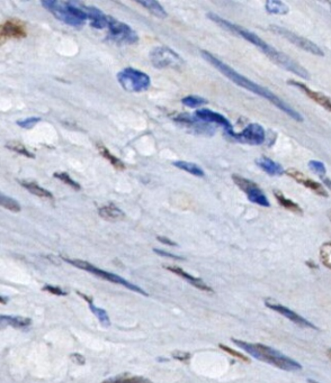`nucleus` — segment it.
Returning <instances> with one entry per match:
<instances>
[{"label":"nucleus","mask_w":331,"mask_h":383,"mask_svg":"<svg viewBox=\"0 0 331 383\" xmlns=\"http://www.w3.org/2000/svg\"><path fill=\"white\" fill-rule=\"evenodd\" d=\"M207 17L210 18L211 21L218 24L222 28H225V30L229 31L232 34H236V35L243 37L245 41H248L249 43H252L255 46L258 47L263 53L268 56L269 59L274 61L276 65H280L282 68L290 71V72L296 74L298 77L302 78V79H310V74L307 72V69L303 68L301 65L291 59L290 56L282 53L280 51L276 50L275 47H273L267 42L260 39L257 34L245 30V27L231 23V22L227 21L225 18L216 15L214 12H209Z\"/></svg>","instance_id":"1"},{"label":"nucleus","mask_w":331,"mask_h":383,"mask_svg":"<svg viewBox=\"0 0 331 383\" xmlns=\"http://www.w3.org/2000/svg\"><path fill=\"white\" fill-rule=\"evenodd\" d=\"M201 54L207 62L210 63L211 65H213L214 68L218 69V70L221 72L223 76L230 79L232 83H236L238 86L241 87V88L247 89L249 92H254V94H258L260 97H263L264 99H266L269 103H272L276 108L281 110L282 112H285L286 115L290 116L291 118H293L294 121H303V117H302L300 112H296L294 108L289 105V103H285V101H282L281 98L276 96L274 92H271L269 89L265 88V87L259 86L257 83H255L252 80L245 78L243 74H240L239 72H236L234 69L229 67L227 63L223 62L221 60L218 59L216 56H213L210 52L207 51H201Z\"/></svg>","instance_id":"2"},{"label":"nucleus","mask_w":331,"mask_h":383,"mask_svg":"<svg viewBox=\"0 0 331 383\" xmlns=\"http://www.w3.org/2000/svg\"><path fill=\"white\" fill-rule=\"evenodd\" d=\"M232 342L255 359L267 363L269 366L281 368L284 371H299L302 368L299 362H296L282 352L277 351L275 348H269L266 345L248 343L234 339H232Z\"/></svg>","instance_id":"3"},{"label":"nucleus","mask_w":331,"mask_h":383,"mask_svg":"<svg viewBox=\"0 0 331 383\" xmlns=\"http://www.w3.org/2000/svg\"><path fill=\"white\" fill-rule=\"evenodd\" d=\"M42 6L51 12L54 17L72 27H80L88 21L87 12L77 1H59V0H43Z\"/></svg>","instance_id":"4"},{"label":"nucleus","mask_w":331,"mask_h":383,"mask_svg":"<svg viewBox=\"0 0 331 383\" xmlns=\"http://www.w3.org/2000/svg\"><path fill=\"white\" fill-rule=\"evenodd\" d=\"M63 259H65V262L71 264V266L85 270V271L89 272V273L94 274L96 277L102 278L104 280L110 281V282L116 283V284H121V286L125 287L129 290L138 292L140 295L148 296V293L145 290L141 289L140 287L136 286L134 283L125 280V279L120 277L118 274L111 273V272L102 270V269L95 266L92 263L86 262V261H83V259H67V257L65 259L63 257Z\"/></svg>","instance_id":"5"},{"label":"nucleus","mask_w":331,"mask_h":383,"mask_svg":"<svg viewBox=\"0 0 331 383\" xmlns=\"http://www.w3.org/2000/svg\"><path fill=\"white\" fill-rule=\"evenodd\" d=\"M118 81L125 92H147L151 86V79L143 71L134 68H125L118 72Z\"/></svg>","instance_id":"6"},{"label":"nucleus","mask_w":331,"mask_h":383,"mask_svg":"<svg viewBox=\"0 0 331 383\" xmlns=\"http://www.w3.org/2000/svg\"><path fill=\"white\" fill-rule=\"evenodd\" d=\"M150 61L154 68L181 70L185 65L183 58L166 45L154 47L150 52Z\"/></svg>","instance_id":"7"},{"label":"nucleus","mask_w":331,"mask_h":383,"mask_svg":"<svg viewBox=\"0 0 331 383\" xmlns=\"http://www.w3.org/2000/svg\"><path fill=\"white\" fill-rule=\"evenodd\" d=\"M107 30H108V39L115 42L116 44L132 45L139 41L138 33L130 25L118 21L112 16L110 17Z\"/></svg>","instance_id":"8"},{"label":"nucleus","mask_w":331,"mask_h":383,"mask_svg":"<svg viewBox=\"0 0 331 383\" xmlns=\"http://www.w3.org/2000/svg\"><path fill=\"white\" fill-rule=\"evenodd\" d=\"M271 30L278 34V35H281L284 39H286L287 41H290L292 44L296 45V46L300 47L302 50L307 51L309 53L318 56H325L323 51L321 50V47L319 45H316V43L310 41V40L305 39L303 36H300L296 33H293L292 31L286 30L285 27L272 25Z\"/></svg>","instance_id":"9"},{"label":"nucleus","mask_w":331,"mask_h":383,"mask_svg":"<svg viewBox=\"0 0 331 383\" xmlns=\"http://www.w3.org/2000/svg\"><path fill=\"white\" fill-rule=\"evenodd\" d=\"M232 179H234L236 186L239 187L245 192L249 201H252V203H257V205L261 207H271L268 198H267V196L264 194L263 190L256 183L248 180V179H245V178L236 176V174L232 176Z\"/></svg>","instance_id":"10"},{"label":"nucleus","mask_w":331,"mask_h":383,"mask_svg":"<svg viewBox=\"0 0 331 383\" xmlns=\"http://www.w3.org/2000/svg\"><path fill=\"white\" fill-rule=\"evenodd\" d=\"M230 137L236 141L241 142V143H245V144L260 145L263 144L266 139V132L261 125L252 123L243 128L240 133L234 132L231 134Z\"/></svg>","instance_id":"11"},{"label":"nucleus","mask_w":331,"mask_h":383,"mask_svg":"<svg viewBox=\"0 0 331 383\" xmlns=\"http://www.w3.org/2000/svg\"><path fill=\"white\" fill-rule=\"evenodd\" d=\"M265 305H266L268 308L274 310L276 313L281 314L282 316H284L285 318L289 319V321H292L294 324L298 325L300 327L303 328H312V330H318L316 326H314L312 323L305 319V317H302L299 314H296L294 310L287 308V307L283 306V305L280 304L276 300H272V299H266L265 300Z\"/></svg>","instance_id":"12"},{"label":"nucleus","mask_w":331,"mask_h":383,"mask_svg":"<svg viewBox=\"0 0 331 383\" xmlns=\"http://www.w3.org/2000/svg\"><path fill=\"white\" fill-rule=\"evenodd\" d=\"M195 116L198 119H201L207 124L219 125L229 136L234 133V126L229 121L228 118L221 115L219 112H213V110H207V108H202V110H196Z\"/></svg>","instance_id":"13"},{"label":"nucleus","mask_w":331,"mask_h":383,"mask_svg":"<svg viewBox=\"0 0 331 383\" xmlns=\"http://www.w3.org/2000/svg\"><path fill=\"white\" fill-rule=\"evenodd\" d=\"M174 119L177 123H179V124L185 125V126L191 128L194 133L212 135L216 132V130L212 128L210 124H207V123H204L201 119H198L195 115L191 116L188 114H181V115L176 116Z\"/></svg>","instance_id":"14"},{"label":"nucleus","mask_w":331,"mask_h":383,"mask_svg":"<svg viewBox=\"0 0 331 383\" xmlns=\"http://www.w3.org/2000/svg\"><path fill=\"white\" fill-rule=\"evenodd\" d=\"M286 174L289 177L292 178L296 182L300 183L302 186H305V188L309 189L311 192H314L316 195L321 196V197H328V192L323 188V185L316 181L312 180L310 178L307 177L305 174L301 173L296 169H289L286 170Z\"/></svg>","instance_id":"15"},{"label":"nucleus","mask_w":331,"mask_h":383,"mask_svg":"<svg viewBox=\"0 0 331 383\" xmlns=\"http://www.w3.org/2000/svg\"><path fill=\"white\" fill-rule=\"evenodd\" d=\"M83 10L87 12L88 21L90 22V25L96 30H104L108 26L111 16L106 15L102 12L101 9L97 7L89 6L86 3H81Z\"/></svg>","instance_id":"16"},{"label":"nucleus","mask_w":331,"mask_h":383,"mask_svg":"<svg viewBox=\"0 0 331 383\" xmlns=\"http://www.w3.org/2000/svg\"><path fill=\"white\" fill-rule=\"evenodd\" d=\"M289 85H291V86L293 87H296V88H299L300 90H301L302 92H305V94H307V97L310 98V99L316 101L318 105L323 107L325 110H328V112H331L330 98L327 97V96L321 94V92H314V90L309 88V87H307V85H305V83H298V81H294V80H290V81H289Z\"/></svg>","instance_id":"17"},{"label":"nucleus","mask_w":331,"mask_h":383,"mask_svg":"<svg viewBox=\"0 0 331 383\" xmlns=\"http://www.w3.org/2000/svg\"><path fill=\"white\" fill-rule=\"evenodd\" d=\"M26 34L25 25L17 19H8L1 26L3 39H24Z\"/></svg>","instance_id":"18"},{"label":"nucleus","mask_w":331,"mask_h":383,"mask_svg":"<svg viewBox=\"0 0 331 383\" xmlns=\"http://www.w3.org/2000/svg\"><path fill=\"white\" fill-rule=\"evenodd\" d=\"M166 269L168 271L172 272L178 277L183 278L184 280H186L187 282L191 283L192 286L195 287L197 289L202 290V291L213 292L212 288L209 284L204 282V281L200 279V278L193 277L192 274L187 273L186 271H184L183 269L178 268V266H166Z\"/></svg>","instance_id":"19"},{"label":"nucleus","mask_w":331,"mask_h":383,"mask_svg":"<svg viewBox=\"0 0 331 383\" xmlns=\"http://www.w3.org/2000/svg\"><path fill=\"white\" fill-rule=\"evenodd\" d=\"M98 215L101 216L102 219L105 221H118L124 219V212H122L118 206L110 203L105 205L98 210Z\"/></svg>","instance_id":"20"},{"label":"nucleus","mask_w":331,"mask_h":383,"mask_svg":"<svg viewBox=\"0 0 331 383\" xmlns=\"http://www.w3.org/2000/svg\"><path fill=\"white\" fill-rule=\"evenodd\" d=\"M258 167L260 169H263L264 171L266 173L271 174V176H282L285 173V170L282 168L281 164H278L275 161H273L269 158L261 157L256 161Z\"/></svg>","instance_id":"21"},{"label":"nucleus","mask_w":331,"mask_h":383,"mask_svg":"<svg viewBox=\"0 0 331 383\" xmlns=\"http://www.w3.org/2000/svg\"><path fill=\"white\" fill-rule=\"evenodd\" d=\"M0 323H1L3 328L6 326H12L14 328H25L32 324V321L26 317H21V316L3 315L0 317Z\"/></svg>","instance_id":"22"},{"label":"nucleus","mask_w":331,"mask_h":383,"mask_svg":"<svg viewBox=\"0 0 331 383\" xmlns=\"http://www.w3.org/2000/svg\"><path fill=\"white\" fill-rule=\"evenodd\" d=\"M138 3H139L140 6L147 9L150 14L156 16V17L166 18L168 16L165 8L161 6V3H158L156 0H139Z\"/></svg>","instance_id":"23"},{"label":"nucleus","mask_w":331,"mask_h":383,"mask_svg":"<svg viewBox=\"0 0 331 383\" xmlns=\"http://www.w3.org/2000/svg\"><path fill=\"white\" fill-rule=\"evenodd\" d=\"M21 186L26 189L27 192H30L32 195L38 196L40 198H47V199H52L54 195L49 190L40 186L39 183L34 181H19Z\"/></svg>","instance_id":"24"},{"label":"nucleus","mask_w":331,"mask_h":383,"mask_svg":"<svg viewBox=\"0 0 331 383\" xmlns=\"http://www.w3.org/2000/svg\"><path fill=\"white\" fill-rule=\"evenodd\" d=\"M78 295L81 296V297L86 300V303L89 306V309H90V312H92V313L97 317L98 321H101V324L103 325L104 327H108L111 325V321L110 317L107 315L106 312L102 309V308H98V307L95 306L92 299L87 297V296L81 295L80 292H78Z\"/></svg>","instance_id":"25"},{"label":"nucleus","mask_w":331,"mask_h":383,"mask_svg":"<svg viewBox=\"0 0 331 383\" xmlns=\"http://www.w3.org/2000/svg\"><path fill=\"white\" fill-rule=\"evenodd\" d=\"M172 164L176 168L181 169L183 171L187 172V173L193 174L195 177L203 178L205 176L204 170L198 167L195 163L187 162V161H175Z\"/></svg>","instance_id":"26"},{"label":"nucleus","mask_w":331,"mask_h":383,"mask_svg":"<svg viewBox=\"0 0 331 383\" xmlns=\"http://www.w3.org/2000/svg\"><path fill=\"white\" fill-rule=\"evenodd\" d=\"M265 8L269 14H273V15H286L287 12H290V8L286 3L280 1V0H268L265 3Z\"/></svg>","instance_id":"27"},{"label":"nucleus","mask_w":331,"mask_h":383,"mask_svg":"<svg viewBox=\"0 0 331 383\" xmlns=\"http://www.w3.org/2000/svg\"><path fill=\"white\" fill-rule=\"evenodd\" d=\"M274 196H275L276 199H277L278 203H280L283 208H285V210H291V212H296V214H300V215L303 214V210H301V207H300L298 203L289 199V198L285 197L282 192L275 190V192H274Z\"/></svg>","instance_id":"28"},{"label":"nucleus","mask_w":331,"mask_h":383,"mask_svg":"<svg viewBox=\"0 0 331 383\" xmlns=\"http://www.w3.org/2000/svg\"><path fill=\"white\" fill-rule=\"evenodd\" d=\"M102 383H152L148 379L142 377H134V375H118V377H111Z\"/></svg>","instance_id":"29"},{"label":"nucleus","mask_w":331,"mask_h":383,"mask_svg":"<svg viewBox=\"0 0 331 383\" xmlns=\"http://www.w3.org/2000/svg\"><path fill=\"white\" fill-rule=\"evenodd\" d=\"M97 148L98 150H99V153H101L107 161H110L111 164H112L114 168L118 169V170H124L125 164L122 162V160L118 159L115 155H113L112 152L107 150L103 145L98 144Z\"/></svg>","instance_id":"30"},{"label":"nucleus","mask_w":331,"mask_h":383,"mask_svg":"<svg viewBox=\"0 0 331 383\" xmlns=\"http://www.w3.org/2000/svg\"><path fill=\"white\" fill-rule=\"evenodd\" d=\"M0 203H1V206H3L5 210H9V212H21V203H18L14 198L8 197V196L5 195V194H1V196H0Z\"/></svg>","instance_id":"31"},{"label":"nucleus","mask_w":331,"mask_h":383,"mask_svg":"<svg viewBox=\"0 0 331 383\" xmlns=\"http://www.w3.org/2000/svg\"><path fill=\"white\" fill-rule=\"evenodd\" d=\"M209 101L205 98L198 97V96H187L181 99V103L184 106L189 108H197V107L204 106Z\"/></svg>","instance_id":"32"},{"label":"nucleus","mask_w":331,"mask_h":383,"mask_svg":"<svg viewBox=\"0 0 331 383\" xmlns=\"http://www.w3.org/2000/svg\"><path fill=\"white\" fill-rule=\"evenodd\" d=\"M6 148H9L10 151H14L16 153L22 154L24 157L30 158V159H34V158H35V155H34L32 152H30V151L27 150V148L24 146V144L18 143V142H9V143L6 144Z\"/></svg>","instance_id":"33"},{"label":"nucleus","mask_w":331,"mask_h":383,"mask_svg":"<svg viewBox=\"0 0 331 383\" xmlns=\"http://www.w3.org/2000/svg\"><path fill=\"white\" fill-rule=\"evenodd\" d=\"M320 259L325 268L331 269V242L325 243L320 248Z\"/></svg>","instance_id":"34"},{"label":"nucleus","mask_w":331,"mask_h":383,"mask_svg":"<svg viewBox=\"0 0 331 383\" xmlns=\"http://www.w3.org/2000/svg\"><path fill=\"white\" fill-rule=\"evenodd\" d=\"M54 177L56 178L58 180L61 181V182L68 185L71 188L76 189V190H80V189H81L79 183H78L77 181H74V179H72L68 173H65V172H56V173L54 174Z\"/></svg>","instance_id":"35"},{"label":"nucleus","mask_w":331,"mask_h":383,"mask_svg":"<svg viewBox=\"0 0 331 383\" xmlns=\"http://www.w3.org/2000/svg\"><path fill=\"white\" fill-rule=\"evenodd\" d=\"M40 121H41V117L32 116V117L25 118L23 121H18L16 124L22 128H25V130H31V128L39 124Z\"/></svg>","instance_id":"36"},{"label":"nucleus","mask_w":331,"mask_h":383,"mask_svg":"<svg viewBox=\"0 0 331 383\" xmlns=\"http://www.w3.org/2000/svg\"><path fill=\"white\" fill-rule=\"evenodd\" d=\"M309 168L314 172V173L318 174L320 177H323L325 172H327V169H325V165L320 161H316V160H311L309 162Z\"/></svg>","instance_id":"37"},{"label":"nucleus","mask_w":331,"mask_h":383,"mask_svg":"<svg viewBox=\"0 0 331 383\" xmlns=\"http://www.w3.org/2000/svg\"><path fill=\"white\" fill-rule=\"evenodd\" d=\"M220 348L223 350V351L227 352V353L231 354L232 357H236V359H239V360L245 361V362H248V357H245L243 354L239 353V352L234 351V350H232V348H228V346H225V345L220 344Z\"/></svg>","instance_id":"38"},{"label":"nucleus","mask_w":331,"mask_h":383,"mask_svg":"<svg viewBox=\"0 0 331 383\" xmlns=\"http://www.w3.org/2000/svg\"><path fill=\"white\" fill-rule=\"evenodd\" d=\"M43 290H45V291L50 292V293H52V295H56V296L67 295V292L60 289V288H58V287L45 286V287H43Z\"/></svg>","instance_id":"39"},{"label":"nucleus","mask_w":331,"mask_h":383,"mask_svg":"<svg viewBox=\"0 0 331 383\" xmlns=\"http://www.w3.org/2000/svg\"><path fill=\"white\" fill-rule=\"evenodd\" d=\"M154 253L159 254V255H161V257H170V259H181V257H177V255H175V254L168 253V252H166V250H158V248H156V250H154Z\"/></svg>","instance_id":"40"},{"label":"nucleus","mask_w":331,"mask_h":383,"mask_svg":"<svg viewBox=\"0 0 331 383\" xmlns=\"http://www.w3.org/2000/svg\"><path fill=\"white\" fill-rule=\"evenodd\" d=\"M72 357V360L77 363V364H79V366H81V364L85 363V357H83L81 354H72V357Z\"/></svg>","instance_id":"41"},{"label":"nucleus","mask_w":331,"mask_h":383,"mask_svg":"<svg viewBox=\"0 0 331 383\" xmlns=\"http://www.w3.org/2000/svg\"><path fill=\"white\" fill-rule=\"evenodd\" d=\"M157 239L159 242L163 243V244L170 245V246H176V245H177L176 243L170 241V239H167V237H161V236H158Z\"/></svg>","instance_id":"42"},{"label":"nucleus","mask_w":331,"mask_h":383,"mask_svg":"<svg viewBox=\"0 0 331 383\" xmlns=\"http://www.w3.org/2000/svg\"><path fill=\"white\" fill-rule=\"evenodd\" d=\"M323 183H325V186L328 187L329 189L331 190V180L330 179H327V178H323Z\"/></svg>","instance_id":"43"},{"label":"nucleus","mask_w":331,"mask_h":383,"mask_svg":"<svg viewBox=\"0 0 331 383\" xmlns=\"http://www.w3.org/2000/svg\"><path fill=\"white\" fill-rule=\"evenodd\" d=\"M327 354H328L329 359L331 360V348H329L328 352H327Z\"/></svg>","instance_id":"44"},{"label":"nucleus","mask_w":331,"mask_h":383,"mask_svg":"<svg viewBox=\"0 0 331 383\" xmlns=\"http://www.w3.org/2000/svg\"><path fill=\"white\" fill-rule=\"evenodd\" d=\"M329 219H330V221H331V210H330V212H329Z\"/></svg>","instance_id":"45"},{"label":"nucleus","mask_w":331,"mask_h":383,"mask_svg":"<svg viewBox=\"0 0 331 383\" xmlns=\"http://www.w3.org/2000/svg\"><path fill=\"white\" fill-rule=\"evenodd\" d=\"M329 5H330V6H331V3H329Z\"/></svg>","instance_id":"46"}]
</instances>
